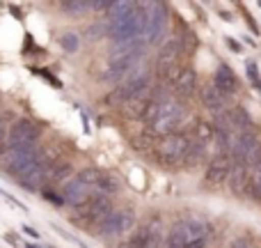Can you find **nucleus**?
Returning <instances> with one entry per match:
<instances>
[{
    "mask_svg": "<svg viewBox=\"0 0 261 248\" xmlns=\"http://www.w3.org/2000/svg\"><path fill=\"white\" fill-rule=\"evenodd\" d=\"M229 248H252V241H250L248 237H239V239L231 241Z\"/></svg>",
    "mask_w": 261,
    "mask_h": 248,
    "instance_id": "30",
    "label": "nucleus"
},
{
    "mask_svg": "<svg viewBox=\"0 0 261 248\" xmlns=\"http://www.w3.org/2000/svg\"><path fill=\"white\" fill-rule=\"evenodd\" d=\"M92 7V3H78V0H71V3H62V12L69 14V16H83L87 9Z\"/></svg>",
    "mask_w": 261,
    "mask_h": 248,
    "instance_id": "25",
    "label": "nucleus"
},
{
    "mask_svg": "<svg viewBox=\"0 0 261 248\" xmlns=\"http://www.w3.org/2000/svg\"><path fill=\"white\" fill-rule=\"evenodd\" d=\"M46 170H48V163L41 159L39 163H37L35 168H32L30 172H28L25 177L21 179V184L25 186V189H30V191H35V189H39L41 184H44V179H46Z\"/></svg>",
    "mask_w": 261,
    "mask_h": 248,
    "instance_id": "19",
    "label": "nucleus"
},
{
    "mask_svg": "<svg viewBox=\"0 0 261 248\" xmlns=\"http://www.w3.org/2000/svg\"><path fill=\"white\" fill-rule=\"evenodd\" d=\"M186 248H206V239H199V241H193V244H188Z\"/></svg>",
    "mask_w": 261,
    "mask_h": 248,
    "instance_id": "35",
    "label": "nucleus"
},
{
    "mask_svg": "<svg viewBox=\"0 0 261 248\" xmlns=\"http://www.w3.org/2000/svg\"><path fill=\"white\" fill-rule=\"evenodd\" d=\"M250 172V195L254 200H261V163L254 168H248Z\"/></svg>",
    "mask_w": 261,
    "mask_h": 248,
    "instance_id": "22",
    "label": "nucleus"
},
{
    "mask_svg": "<svg viewBox=\"0 0 261 248\" xmlns=\"http://www.w3.org/2000/svg\"><path fill=\"white\" fill-rule=\"evenodd\" d=\"M62 195H64V200L71 205H87L90 202V186H87L85 182H81L78 177H73V179L64 182Z\"/></svg>",
    "mask_w": 261,
    "mask_h": 248,
    "instance_id": "12",
    "label": "nucleus"
},
{
    "mask_svg": "<svg viewBox=\"0 0 261 248\" xmlns=\"http://www.w3.org/2000/svg\"><path fill=\"white\" fill-rule=\"evenodd\" d=\"M213 138H216V126H213V122H199L197 129H195V140L197 143H213Z\"/></svg>",
    "mask_w": 261,
    "mask_h": 248,
    "instance_id": "21",
    "label": "nucleus"
},
{
    "mask_svg": "<svg viewBox=\"0 0 261 248\" xmlns=\"http://www.w3.org/2000/svg\"><path fill=\"white\" fill-rule=\"evenodd\" d=\"M259 138L254 131H245V133H239V138L234 140V145H231V159H234L236 166H245L250 159V154L254 152V149L259 147Z\"/></svg>",
    "mask_w": 261,
    "mask_h": 248,
    "instance_id": "8",
    "label": "nucleus"
},
{
    "mask_svg": "<svg viewBox=\"0 0 261 248\" xmlns=\"http://www.w3.org/2000/svg\"><path fill=\"white\" fill-rule=\"evenodd\" d=\"M208 228L204 221H197V218H186V221H179L174 228L170 230L165 241V248H186L193 241L206 239Z\"/></svg>",
    "mask_w": 261,
    "mask_h": 248,
    "instance_id": "2",
    "label": "nucleus"
},
{
    "mask_svg": "<svg viewBox=\"0 0 261 248\" xmlns=\"http://www.w3.org/2000/svg\"><path fill=\"white\" fill-rule=\"evenodd\" d=\"M206 147H208V145L197 143V140H195V143H190L188 154H186V159H184V161H186V163H190V166H195V163H197L199 159H204V156H206Z\"/></svg>",
    "mask_w": 261,
    "mask_h": 248,
    "instance_id": "23",
    "label": "nucleus"
},
{
    "mask_svg": "<svg viewBox=\"0 0 261 248\" xmlns=\"http://www.w3.org/2000/svg\"><path fill=\"white\" fill-rule=\"evenodd\" d=\"M138 7L135 3H110L108 7V14H110V21H115V18H122L126 16L128 12H133V9Z\"/></svg>",
    "mask_w": 261,
    "mask_h": 248,
    "instance_id": "24",
    "label": "nucleus"
},
{
    "mask_svg": "<svg viewBox=\"0 0 261 248\" xmlns=\"http://www.w3.org/2000/svg\"><path fill=\"white\" fill-rule=\"evenodd\" d=\"M231 170H234V159H231V154H218V156L211 159L204 177H206L208 184H222V182L229 179Z\"/></svg>",
    "mask_w": 261,
    "mask_h": 248,
    "instance_id": "9",
    "label": "nucleus"
},
{
    "mask_svg": "<svg viewBox=\"0 0 261 248\" xmlns=\"http://www.w3.org/2000/svg\"><path fill=\"white\" fill-rule=\"evenodd\" d=\"M184 118H186V108H184V106L176 104V101H167V104L163 106L158 120L149 126V131H151L153 136H163V138H165V136L174 133V129L184 122Z\"/></svg>",
    "mask_w": 261,
    "mask_h": 248,
    "instance_id": "4",
    "label": "nucleus"
},
{
    "mask_svg": "<svg viewBox=\"0 0 261 248\" xmlns=\"http://www.w3.org/2000/svg\"><path fill=\"white\" fill-rule=\"evenodd\" d=\"M225 118H227V126L231 129H239L241 133H245V131H252V118L248 115V110L241 108V106H236V108H227L225 110Z\"/></svg>",
    "mask_w": 261,
    "mask_h": 248,
    "instance_id": "15",
    "label": "nucleus"
},
{
    "mask_svg": "<svg viewBox=\"0 0 261 248\" xmlns=\"http://www.w3.org/2000/svg\"><path fill=\"white\" fill-rule=\"evenodd\" d=\"M46 200H48V202H55V205H62V200H60L58 195H50V193H46Z\"/></svg>",
    "mask_w": 261,
    "mask_h": 248,
    "instance_id": "36",
    "label": "nucleus"
},
{
    "mask_svg": "<svg viewBox=\"0 0 261 248\" xmlns=\"http://www.w3.org/2000/svg\"><path fill=\"white\" fill-rule=\"evenodd\" d=\"M133 223H135V218L130 212H113L99 226V237L101 239H110V237L126 235L130 228H133Z\"/></svg>",
    "mask_w": 261,
    "mask_h": 248,
    "instance_id": "7",
    "label": "nucleus"
},
{
    "mask_svg": "<svg viewBox=\"0 0 261 248\" xmlns=\"http://www.w3.org/2000/svg\"><path fill=\"white\" fill-rule=\"evenodd\" d=\"M135 237L142 241L144 248H161V244H163V230H161L158 223H149V226H144Z\"/></svg>",
    "mask_w": 261,
    "mask_h": 248,
    "instance_id": "18",
    "label": "nucleus"
},
{
    "mask_svg": "<svg viewBox=\"0 0 261 248\" xmlns=\"http://www.w3.org/2000/svg\"><path fill=\"white\" fill-rule=\"evenodd\" d=\"M181 53H184V46H181L179 39H170L165 46L161 49V53H158V69H161V74H170L172 69H176V62H179Z\"/></svg>",
    "mask_w": 261,
    "mask_h": 248,
    "instance_id": "11",
    "label": "nucleus"
},
{
    "mask_svg": "<svg viewBox=\"0 0 261 248\" xmlns=\"http://www.w3.org/2000/svg\"><path fill=\"white\" fill-rule=\"evenodd\" d=\"M144 12H147V30H144V35H147L149 44H156V41H161L163 32L167 28V7L161 3H149L144 5Z\"/></svg>",
    "mask_w": 261,
    "mask_h": 248,
    "instance_id": "5",
    "label": "nucleus"
},
{
    "mask_svg": "<svg viewBox=\"0 0 261 248\" xmlns=\"http://www.w3.org/2000/svg\"><path fill=\"white\" fill-rule=\"evenodd\" d=\"M220 18H222V21H231V14H229V12H222Z\"/></svg>",
    "mask_w": 261,
    "mask_h": 248,
    "instance_id": "38",
    "label": "nucleus"
},
{
    "mask_svg": "<svg viewBox=\"0 0 261 248\" xmlns=\"http://www.w3.org/2000/svg\"><path fill=\"white\" fill-rule=\"evenodd\" d=\"M81 214L87 223H99L101 226V223L113 214V202H110V198H106V195H96V198H92L90 202L81 209Z\"/></svg>",
    "mask_w": 261,
    "mask_h": 248,
    "instance_id": "10",
    "label": "nucleus"
},
{
    "mask_svg": "<svg viewBox=\"0 0 261 248\" xmlns=\"http://www.w3.org/2000/svg\"><path fill=\"white\" fill-rule=\"evenodd\" d=\"M28 248H35V246H28Z\"/></svg>",
    "mask_w": 261,
    "mask_h": 248,
    "instance_id": "39",
    "label": "nucleus"
},
{
    "mask_svg": "<svg viewBox=\"0 0 261 248\" xmlns=\"http://www.w3.org/2000/svg\"><path fill=\"white\" fill-rule=\"evenodd\" d=\"M144 30H147V12H144V5H138L126 16L110 21L108 35L119 44H126V41H135L140 35H144Z\"/></svg>",
    "mask_w": 261,
    "mask_h": 248,
    "instance_id": "1",
    "label": "nucleus"
},
{
    "mask_svg": "<svg viewBox=\"0 0 261 248\" xmlns=\"http://www.w3.org/2000/svg\"><path fill=\"white\" fill-rule=\"evenodd\" d=\"M78 44H81V41H78V35H73V32H67V35L60 37V46H62L67 53H76Z\"/></svg>",
    "mask_w": 261,
    "mask_h": 248,
    "instance_id": "27",
    "label": "nucleus"
},
{
    "mask_svg": "<svg viewBox=\"0 0 261 248\" xmlns=\"http://www.w3.org/2000/svg\"><path fill=\"white\" fill-rule=\"evenodd\" d=\"M213 85L225 97L234 95V92L239 90V78H236L234 69H231L229 64H220V67L216 69V74H213Z\"/></svg>",
    "mask_w": 261,
    "mask_h": 248,
    "instance_id": "13",
    "label": "nucleus"
},
{
    "mask_svg": "<svg viewBox=\"0 0 261 248\" xmlns=\"http://www.w3.org/2000/svg\"><path fill=\"white\" fill-rule=\"evenodd\" d=\"M5 149H7V145H5V126L0 122V154H5Z\"/></svg>",
    "mask_w": 261,
    "mask_h": 248,
    "instance_id": "33",
    "label": "nucleus"
},
{
    "mask_svg": "<svg viewBox=\"0 0 261 248\" xmlns=\"http://www.w3.org/2000/svg\"><path fill=\"white\" fill-rule=\"evenodd\" d=\"M227 184H229V189H231V193H234V195L250 193V172H248V168H245V166H236V163H234V170H231Z\"/></svg>",
    "mask_w": 261,
    "mask_h": 248,
    "instance_id": "16",
    "label": "nucleus"
},
{
    "mask_svg": "<svg viewBox=\"0 0 261 248\" xmlns=\"http://www.w3.org/2000/svg\"><path fill=\"white\" fill-rule=\"evenodd\" d=\"M245 21L250 23V28H252V32H254V35H259V28H257V23L252 21V16H250V12H245Z\"/></svg>",
    "mask_w": 261,
    "mask_h": 248,
    "instance_id": "34",
    "label": "nucleus"
},
{
    "mask_svg": "<svg viewBox=\"0 0 261 248\" xmlns=\"http://www.w3.org/2000/svg\"><path fill=\"white\" fill-rule=\"evenodd\" d=\"M195 87H197V76L193 69H181V74L174 81V92L179 97H193Z\"/></svg>",
    "mask_w": 261,
    "mask_h": 248,
    "instance_id": "17",
    "label": "nucleus"
},
{
    "mask_svg": "<svg viewBox=\"0 0 261 248\" xmlns=\"http://www.w3.org/2000/svg\"><path fill=\"white\" fill-rule=\"evenodd\" d=\"M188 147H190L188 136L176 133V131H174V133L161 138V143L156 145V154H158V159H161L163 163L174 166V163H179V161H184V159H186Z\"/></svg>",
    "mask_w": 261,
    "mask_h": 248,
    "instance_id": "3",
    "label": "nucleus"
},
{
    "mask_svg": "<svg viewBox=\"0 0 261 248\" xmlns=\"http://www.w3.org/2000/svg\"><path fill=\"white\" fill-rule=\"evenodd\" d=\"M23 230H25L30 237H35V239H37V237H39V232H35V230H32V228H23Z\"/></svg>",
    "mask_w": 261,
    "mask_h": 248,
    "instance_id": "37",
    "label": "nucleus"
},
{
    "mask_svg": "<svg viewBox=\"0 0 261 248\" xmlns=\"http://www.w3.org/2000/svg\"><path fill=\"white\" fill-rule=\"evenodd\" d=\"M259 7H261V3H259Z\"/></svg>",
    "mask_w": 261,
    "mask_h": 248,
    "instance_id": "40",
    "label": "nucleus"
},
{
    "mask_svg": "<svg viewBox=\"0 0 261 248\" xmlns=\"http://www.w3.org/2000/svg\"><path fill=\"white\" fill-rule=\"evenodd\" d=\"M225 44H227V46H229V49H231V51H234V53H241V51H243V49H241V44H239V41L229 39V37H227V39H225Z\"/></svg>",
    "mask_w": 261,
    "mask_h": 248,
    "instance_id": "32",
    "label": "nucleus"
},
{
    "mask_svg": "<svg viewBox=\"0 0 261 248\" xmlns=\"http://www.w3.org/2000/svg\"><path fill=\"white\" fill-rule=\"evenodd\" d=\"M202 104L206 106L211 113L220 115L227 110V97L222 95L216 85H206V87H202Z\"/></svg>",
    "mask_w": 261,
    "mask_h": 248,
    "instance_id": "14",
    "label": "nucleus"
},
{
    "mask_svg": "<svg viewBox=\"0 0 261 248\" xmlns=\"http://www.w3.org/2000/svg\"><path fill=\"white\" fill-rule=\"evenodd\" d=\"M101 32H106V28H103V26H92L90 30H87V39H99Z\"/></svg>",
    "mask_w": 261,
    "mask_h": 248,
    "instance_id": "31",
    "label": "nucleus"
},
{
    "mask_svg": "<svg viewBox=\"0 0 261 248\" xmlns=\"http://www.w3.org/2000/svg\"><path fill=\"white\" fill-rule=\"evenodd\" d=\"M245 67H248V78H250V83H252V85L257 87V92L261 95V78H259V69H257V62H252V60H250V62L245 64Z\"/></svg>",
    "mask_w": 261,
    "mask_h": 248,
    "instance_id": "29",
    "label": "nucleus"
},
{
    "mask_svg": "<svg viewBox=\"0 0 261 248\" xmlns=\"http://www.w3.org/2000/svg\"><path fill=\"white\" fill-rule=\"evenodd\" d=\"M69 175H71V166L69 163H60L55 170H50V179L53 182H69L71 179Z\"/></svg>",
    "mask_w": 261,
    "mask_h": 248,
    "instance_id": "28",
    "label": "nucleus"
},
{
    "mask_svg": "<svg viewBox=\"0 0 261 248\" xmlns=\"http://www.w3.org/2000/svg\"><path fill=\"white\" fill-rule=\"evenodd\" d=\"M101 170H96V168H87V170H81L78 172V179L81 182H85L87 186H96L101 182Z\"/></svg>",
    "mask_w": 261,
    "mask_h": 248,
    "instance_id": "26",
    "label": "nucleus"
},
{
    "mask_svg": "<svg viewBox=\"0 0 261 248\" xmlns=\"http://www.w3.org/2000/svg\"><path fill=\"white\" fill-rule=\"evenodd\" d=\"M37 136H39V129L30 122V120H18V122L12 124L7 136V147L18 149V147H30V145H37Z\"/></svg>",
    "mask_w": 261,
    "mask_h": 248,
    "instance_id": "6",
    "label": "nucleus"
},
{
    "mask_svg": "<svg viewBox=\"0 0 261 248\" xmlns=\"http://www.w3.org/2000/svg\"><path fill=\"white\" fill-rule=\"evenodd\" d=\"M147 104H149V95H140V97H133V99H128L126 104L122 106V108H124V113H126L128 118H142Z\"/></svg>",
    "mask_w": 261,
    "mask_h": 248,
    "instance_id": "20",
    "label": "nucleus"
}]
</instances>
